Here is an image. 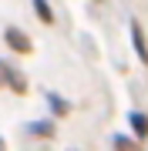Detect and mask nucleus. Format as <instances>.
<instances>
[{
	"label": "nucleus",
	"mask_w": 148,
	"mask_h": 151,
	"mask_svg": "<svg viewBox=\"0 0 148 151\" xmlns=\"http://www.w3.org/2000/svg\"><path fill=\"white\" fill-rule=\"evenodd\" d=\"M4 40L10 44L14 50H20V54H27V50H30V37H27L24 30H17V27H7V30H4Z\"/></svg>",
	"instance_id": "f257e3e1"
},
{
	"label": "nucleus",
	"mask_w": 148,
	"mask_h": 151,
	"mask_svg": "<svg viewBox=\"0 0 148 151\" xmlns=\"http://www.w3.org/2000/svg\"><path fill=\"white\" fill-rule=\"evenodd\" d=\"M131 40H135V54L142 57V64L148 67V44H145V34H142L138 24H131Z\"/></svg>",
	"instance_id": "f03ea898"
},
{
	"label": "nucleus",
	"mask_w": 148,
	"mask_h": 151,
	"mask_svg": "<svg viewBox=\"0 0 148 151\" xmlns=\"http://www.w3.org/2000/svg\"><path fill=\"white\" fill-rule=\"evenodd\" d=\"M27 131H30L34 138H51V134H54V121H47V118L44 121H30Z\"/></svg>",
	"instance_id": "7ed1b4c3"
},
{
	"label": "nucleus",
	"mask_w": 148,
	"mask_h": 151,
	"mask_svg": "<svg viewBox=\"0 0 148 151\" xmlns=\"http://www.w3.org/2000/svg\"><path fill=\"white\" fill-rule=\"evenodd\" d=\"M128 124L135 128V134H138V138H145V134H148V114L131 111V114H128Z\"/></svg>",
	"instance_id": "20e7f679"
},
{
	"label": "nucleus",
	"mask_w": 148,
	"mask_h": 151,
	"mask_svg": "<svg viewBox=\"0 0 148 151\" xmlns=\"http://www.w3.org/2000/svg\"><path fill=\"white\" fill-rule=\"evenodd\" d=\"M34 10H37V17H40L44 24L54 20V10H51V4H47V0H34Z\"/></svg>",
	"instance_id": "39448f33"
},
{
	"label": "nucleus",
	"mask_w": 148,
	"mask_h": 151,
	"mask_svg": "<svg viewBox=\"0 0 148 151\" xmlns=\"http://www.w3.org/2000/svg\"><path fill=\"white\" fill-rule=\"evenodd\" d=\"M7 84H10V87H14V91H17V94H24V91H27V81H24V77H20V74H17V70H14V67H10V74H7Z\"/></svg>",
	"instance_id": "423d86ee"
},
{
	"label": "nucleus",
	"mask_w": 148,
	"mask_h": 151,
	"mask_svg": "<svg viewBox=\"0 0 148 151\" xmlns=\"http://www.w3.org/2000/svg\"><path fill=\"white\" fill-rule=\"evenodd\" d=\"M115 151H142V148H138L131 138H125V134H115Z\"/></svg>",
	"instance_id": "0eeeda50"
},
{
	"label": "nucleus",
	"mask_w": 148,
	"mask_h": 151,
	"mask_svg": "<svg viewBox=\"0 0 148 151\" xmlns=\"http://www.w3.org/2000/svg\"><path fill=\"white\" fill-rule=\"evenodd\" d=\"M47 101H51V108H54L57 114H67V111H71V108H67V101H64L61 94H51V91H47Z\"/></svg>",
	"instance_id": "6e6552de"
},
{
	"label": "nucleus",
	"mask_w": 148,
	"mask_h": 151,
	"mask_svg": "<svg viewBox=\"0 0 148 151\" xmlns=\"http://www.w3.org/2000/svg\"><path fill=\"white\" fill-rule=\"evenodd\" d=\"M7 74H10V67H7L4 60H0V84H7Z\"/></svg>",
	"instance_id": "1a4fd4ad"
},
{
	"label": "nucleus",
	"mask_w": 148,
	"mask_h": 151,
	"mask_svg": "<svg viewBox=\"0 0 148 151\" xmlns=\"http://www.w3.org/2000/svg\"><path fill=\"white\" fill-rule=\"evenodd\" d=\"M0 151H7V145H4V138H0Z\"/></svg>",
	"instance_id": "9d476101"
}]
</instances>
